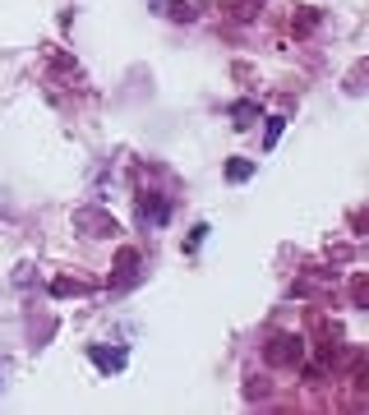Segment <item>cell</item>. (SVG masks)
I'll return each instance as SVG.
<instances>
[{
    "instance_id": "cell-1",
    "label": "cell",
    "mask_w": 369,
    "mask_h": 415,
    "mask_svg": "<svg viewBox=\"0 0 369 415\" xmlns=\"http://www.w3.org/2000/svg\"><path fill=\"white\" fill-rule=\"evenodd\" d=\"M93 360L102 364V369H120V364H125V351H102V346H93Z\"/></svg>"
},
{
    "instance_id": "cell-2",
    "label": "cell",
    "mask_w": 369,
    "mask_h": 415,
    "mask_svg": "<svg viewBox=\"0 0 369 415\" xmlns=\"http://www.w3.org/2000/svg\"><path fill=\"white\" fill-rule=\"evenodd\" d=\"M227 175H231V180H236V185H240V180H249V175H254V162H245V157H236V162L227 166Z\"/></svg>"
},
{
    "instance_id": "cell-3",
    "label": "cell",
    "mask_w": 369,
    "mask_h": 415,
    "mask_svg": "<svg viewBox=\"0 0 369 415\" xmlns=\"http://www.w3.org/2000/svg\"><path fill=\"white\" fill-rule=\"evenodd\" d=\"M281 125H286L281 116H277V121H268V143H277V138H281Z\"/></svg>"
}]
</instances>
